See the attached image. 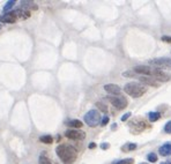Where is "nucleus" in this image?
<instances>
[{
	"instance_id": "1",
	"label": "nucleus",
	"mask_w": 171,
	"mask_h": 164,
	"mask_svg": "<svg viewBox=\"0 0 171 164\" xmlns=\"http://www.w3.org/2000/svg\"><path fill=\"white\" fill-rule=\"evenodd\" d=\"M56 153L64 164H73L78 157V150L71 145H59L56 148Z\"/></svg>"
},
{
	"instance_id": "2",
	"label": "nucleus",
	"mask_w": 171,
	"mask_h": 164,
	"mask_svg": "<svg viewBox=\"0 0 171 164\" xmlns=\"http://www.w3.org/2000/svg\"><path fill=\"white\" fill-rule=\"evenodd\" d=\"M124 92L131 97L139 98V97L142 96L143 94H146L147 88L141 83H139V82H128L124 87Z\"/></svg>"
},
{
	"instance_id": "3",
	"label": "nucleus",
	"mask_w": 171,
	"mask_h": 164,
	"mask_svg": "<svg viewBox=\"0 0 171 164\" xmlns=\"http://www.w3.org/2000/svg\"><path fill=\"white\" fill-rule=\"evenodd\" d=\"M101 119L102 117L97 110H89L85 115V123L90 127H96L98 124H101Z\"/></svg>"
},
{
	"instance_id": "4",
	"label": "nucleus",
	"mask_w": 171,
	"mask_h": 164,
	"mask_svg": "<svg viewBox=\"0 0 171 164\" xmlns=\"http://www.w3.org/2000/svg\"><path fill=\"white\" fill-rule=\"evenodd\" d=\"M108 100H109L110 103L117 110H123V109H125L127 106V100L124 96H121V95H118V96H109Z\"/></svg>"
},
{
	"instance_id": "5",
	"label": "nucleus",
	"mask_w": 171,
	"mask_h": 164,
	"mask_svg": "<svg viewBox=\"0 0 171 164\" xmlns=\"http://www.w3.org/2000/svg\"><path fill=\"white\" fill-rule=\"evenodd\" d=\"M150 76L154 77V80H156L157 82H168L171 79V76L168 73L163 72L160 68H153Z\"/></svg>"
},
{
	"instance_id": "6",
	"label": "nucleus",
	"mask_w": 171,
	"mask_h": 164,
	"mask_svg": "<svg viewBox=\"0 0 171 164\" xmlns=\"http://www.w3.org/2000/svg\"><path fill=\"white\" fill-rule=\"evenodd\" d=\"M148 124L146 121L143 120V119H134L133 121H131L129 123V127H131V130L133 131L134 133H140V132H142L147 128Z\"/></svg>"
},
{
	"instance_id": "7",
	"label": "nucleus",
	"mask_w": 171,
	"mask_h": 164,
	"mask_svg": "<svg viewBox=\"0 0 171 164\" xmlns=\"http://www.w3.org/2000/svg\"><path fill=\"white\" fill-rule=\"evenodd\" d=\"M65 136L70 140H74V141H79V140H83L86 138V133L82 132V131H78V130H67L65 132Z\"/></svg>"
},
{
	"instance_id": "8",
	"label": "nucleus",
	"mask_w": 171,
	"mask_h": 164,
	"mask_svg": "<svg viewBox=\"0 0 171 164\" xmlns=\"http://www.w3.org/2000/svg\"><path fill=\"white\" fill-rule=\"evenodd\" d=\"M149 63H150V65H153V66L171 69V59H169V58H156V59L150 60Z\"/></svg>"
},
{
	"instance_id": "9",
	"label": "nucleus",
	"mask_w": 171,
	"mask_h": 164,
	"mask_svg": "<svg viewBox=\"0 0 171 164\" xmlns=\"http://www.w3.org/2000/svg\"><path fill=\"white\" fill-rule=\"evenodd\" d=\"M152 69L149 66H145V65H139V66H135L133 68V72L135 74H141L143 76H149L152 75Z\"/></svg>"
},
{
	"instance_id": "10",
	"label": "nucleus",
	"mask_w": 171,
	"mask_h": 164,
	"mask_svg": "<svg viewBox=\"0 0 171 164\" xmlns=\"http://www.w3.org/2000/svg\"><path fill=\"white\" fill-rule=\"evenodd\" d=\"M104 90L106 92L111 94V95H114V96H118L119 94H120V92H121V89L119 88V86L113 84V83H108V84H105Z\"/></svg>"
},
{
	"instance_id": "11",
	"label": "nucleus",
	"mask_w": 171,
	"mask_h": 164,
	"mask_svg": "<svg viewBox=\"0 0 171 164\" xmlns=\"http://www.w3.org/2000/svg\"><path fill=\"white\" fill-rule=\"evenodd\" d=\"M139 81L143 84H148V86H152V87H158L160 86V82H157L156 80H154L153 77L149 76H140Z\"/></svg>"
},
{
	"instance_id": "12",
	"label": "nucleus",
	"mask_w": 171,
	"mask_h": 164,
	"mask_svg": "<svg viewBox=\"0 0 171 164\" xmlns=\"http://www.w3.org/2000/svg\"><path fill=\"white\" fill-rule=\"evenodd\" d=\"M158 153L161 156H170L171 155V142H166L158 148Z\"/></svg>"
},
{
	"instance_id": "13",
	"label": "nucleus",
	"mask_w": 171,
	"mask_h": 164,
	"mask_svg": "<svg viewBox=\"0 0 171 164\" xmlns=\"http://www.w3.org/2000/svg\"><path fill=\"white\" fill-rule=\"evenodd\" d=\"M16 18L15 15L10 12V13H7V14H4L0 16V22H5V23H15L16 22Z\"/></svg>"
},
{
	"instance_id": "14",
	"label": "nucleus",
	"mask_w": 171,
	"mask_h": 164,
	"mask_svg": "<svg viewBox=\"0 0 171 164\" xmlns=\"http://www.w3.org/2000/svg\"><path fill=\"white\" fill-rule=\"evenodd\" d=\"M13 14L15 15V18L16 19H27V18H29L30 16V13H29L28 10H15L12 12Z\"/></svg>"
},
{
	"instance_id": "15",
	"label": "nucleus",
	"mask_w": 171,
	"mask_h": 164,
	"mask_svg": "<svg viewBox=\"0 0 171 164\" xmlns=\"http://www.w3.org/2000/svg\"><path fill=\"white\" fill-rule=\"evenodd\" d=\"M66 124H67V126L73 127V130H74V128H80V127H82V126H83L82 121L78 120V119H72V120H68Z\"/></svg>"
},
{
	"instance_id": "16",
	"label": "nucleus",
	"mask_w": 171,
	"mask_h": 164,
	"mask_svg": "<svg viewBox=\"0 0 171 164\" xmlns=\"http://www.w3.org/2000/svg\"><path fill=\"white\" fill-rule=\"evenodd\" d=\"M160 118H161V113L160 112H149L148 113V119L152 121V123L157 121Z\"/></svg>"
},
{
	"instance_id": "17",
	"label": "nucleus",
	"mask_w": 171,
	"mask_h": 164,
	"mask_svg": "<svg viewBox=\"0 0 171 164\" xmlns=\"http://www.w3.org/2000/svg\"><path fill=\"white\" fill-rule=\"evenodd\" d=\"M39 141L43 142V143H46V145H51L53 142V138L51 135H42L39 138Z\"/></svg>"
},
{
	"instance_id": "18",
	"label": "nucleus",
	"mask_w": 171,
	"mask_h": 164,
	"mask_svg": "<svg viewBox=\"0 0 171 164\" xmlns=\"http://www.w3.org/2000/svg\"><path fill=\"white\" fill-rule=\"evenodd\" d=\"M39 164H52V162H51V159L49 158L48 156L45 154H42L41 156H39Z\"/></svg>"
},
{
	"instance_id": "19",
	"label": "nucleus",
	"mask_w": 171,
	"mask_h": 164,
	"mask_svg": "<svg viewBox=\"0 0 171 164\" xmlns=\"http://www.w3.org/2000/svg\"><path fill=\"white\" fill-rule=\"evenodd\" d=\"M134 159L133 158H125L121 159V161H118V162H114L113 164H133Z\"/></svg>"
},
{
	"instance_id": "20",
	"label": "nucleus",
	"mask_w": 171,
	"mask_h": 164,
	"mask_svg": "<svg viewBox=\"0 0 171 164\" xmlns=\"http://www.w3.org/2000/svg\"><path fill=\"white\" fill-rule=\"evenodd\" d=\"M147 159H148V162L155 163V162H157V155L154 154V153H150V154L147 156Z\"/></svg>"
},
{
	"instance_id": "21",
	"label": "nucleus",
	"mask_w": 171,
	"mask_h": 164,
	"mask_svg": "<svg viewBox=\"0 0 171 164\" xmlns=\"http://www.w3.org/2000/svg\"><path fill=\"white\" fill-rule=\"evenodd\" d=\"M14 5H15L14 0H10V1H8V2L5 5V7H4V12H8V10H10Z\"/></svg>"
},
{
	"instance_id": "22",
	"label": "nucleus",
	"mask_w": 171,
	"mask_h": 164,
	"mask_svg": "<svg viewBox=\"0 0 171 164\" xmlns=\"http://www.w3.org/2000/svg\"><path fill=\"white\" fill-rule=\"evenodd\" d=\"M135 148H137V145H135V143H127L126 146H124L121 149L126 151V150H134Z\"/></svg>"
},
{
	"instance_id": "23",
	"label": "nucleus",
	"mask_w": 171,
	"mask_h": 164,
	"mask_svg": "<svg viewBox=\"0 0 171 164\" xmlns=\"http://www.w3.org/2000/svg\"><path fill=\"white\" fill-rule=\"evenodd\" d=\"M96 106H97V107L100 109L101 111H103V112L108 111V107H106V106H105L103 103H101V102H97V103H96Z\"/></svg>"
},
{
	"instance_id": "24",
	"label": "nucleus",
	"mask_w": 171,
	"mask_h": 164,
	"mask_svg": "<svg viewBox=\"0 0 171 164\" xmlns=\"http://www.w3.org/2000/svg\"><path fill=\"white\" fill-rule=\"evenodd\" d=\"M164 132L165 133H169V134H171V120L168 121L165 124V126H164Z\"/></svg>"
},
{
	"instance_id": "25",
	"label": "nucleus",
	"mask_w": 171,
	"mask_h": 164,
	"mask_svg": "<svg viewBox=\"0 0 171 164\" xmlns=\"http://www.w3.org/2000/svg\"><path fill=\"white\" fill-rule=\"evenodd\" d=\"M123 76L133 77V76H135V73H134L133 71H127V72H124V73H123Z\"/></svg>"
},
{
	"instance_id": "26",
	"label": "nucleus",
	"mask_w": 171,
	"mask_h": 164,
	"mask_svg": "<svg viewBox=\"0 0 171 164\" xmlns=\"http://www.w3.org/2000/svg\"><path fill=\"white\" fill-rule=\"evenodd\" d=\"M109 117L108 116H104L103 117V118H102V119H101V125L102 126H105L106 125V124H108V123H109Z\"/></svg>"
},
{
	"instance_id": "27",
	"label": "nucleus",
	"mask_w": 171,
	"mask_h": 164,
	"mask_svg": "<svg viewBox=\"0 0 171 164\" xmlns=\"http://www.w3.org/2000/svg\"><path fill=\"white\" fill-rule=\"evenodd\" d=\"M162 41L165 42V43L171 44V36H162Z\"/></svg>"
},
{
	"instance_id": "28",
	"label": "nucleus",
	"mask_w": 171,
	"mask_h": 164,
	"mask_svg": "<svg viewBox=\"0 0 171 164\" xmlns=\"http://www.w3.org/2000/svg\"><path fill=\"white\" fill-rule=\"evenodd\" d=\"M131 117V112H127V113H125L123 117H121V121H125V120H127L128 118Z\"/></svg>"
},
{
	"instance_id": "29",
	"label": "nucleus",
	"mask_w": 171,
	"mask_h": 164,
	"mask_svg": "<svg viewBox=\"0 0 171 164\" xmlns=\"http://www.w3.org/2000/svg\"><path fill=\"white\" fill-rule=\"evenodd\" d=\"M109 147H110V145L108 143V142H104V143L101 145V148H102V149H108Z\"/></svg>"
},
{
	"instance_id": "30",
	"label": "nucleus",
	"mask_w": 171,
	"mask_h": 164,
	"mask_svg": "<svg viewBox=\"0 0 171 164\" xmlns=\"http://www.w3.org/2000/svg\"><path fill=\"white\" fill-rule=\"evenodd\" d=\"M95 147H96V145L94 143V142H91L90 145H89V148H90V149H93V148H95Z\"/></svg>"
},
{
	"instance_id": "31",
	"label": "nucleus",
	"mask_w": 171,
	"mask_h": 164,
	"mask_svg": "<svg viewBox=\"0 0 171 164\" xmlns=\"http://www.w3.org/2000/svg\"><path fill=\"white\" fill-rule=\"evenodd\" d=\"M164 164H171V159H168V161H166Z\"/></svg>"
},
{
	"instance_id": "32",
	"label": "nucleus",
	"mask_w": 171,
	"mask_h": 164,
	"mask_svg": "<svg viewBox=\"0 0 171 164\" xmlns=\"http://www.w3.org/2000/svg\"><path fill=\"white\" fill-rule=\"evenodd\" d=\"M140 164H148V163H140Z\"/></svg>"
},
{
	"instance_id": "33",
	"label": "nucleus",
	"mask_w": 171,
	"mask_h": 164,
	"mask_svg": "<svg viewBox=\"0 0 171 164\" xmlns=\"http://www.w3.org/2000/svg\"><path fill=\"white\" fill-rule=\"evenodd\" d=\"M0 29H1V25H0Z\"/></svg>"
},
{
	"instance_id": "34",
	"label": "nucleus",
	"mask_w": 171,
	"mask_h": 164,
	"mask_svg": "<svg viewBox=\"0 0 171 164\" xmlns=\"http://www.w3.org/2000/svg\"><path fill=\"white\" fill-rule=\"evenodd\" d=\"M56 164H57V163H56Z\"/></svg>"
}]
</instances>
